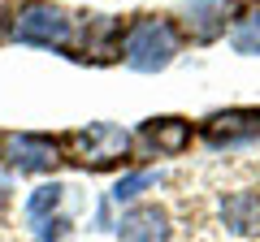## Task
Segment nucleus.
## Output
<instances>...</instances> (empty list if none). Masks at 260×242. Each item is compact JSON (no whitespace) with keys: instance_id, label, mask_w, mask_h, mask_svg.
<instances>
[{"instance_id":"nucleus-1","label":"nucleus","mask_w":260,"mask_h":242,"mask_svg":"<svg viewBox=\"0 0 260 242\" xmlns=\"http://www.w3.org/2000/svg\"><path fill=\"white\" fill-rule=\"evenodd\" d=\"M9 35L18 44H35V48H74L83 35V18L61 5H48V0H30L18 9Z\"/></svg>"},{"instance_id":"nucleus-2","label":"nucleus","mask_w":260,"mask_h":242,"mask_svg":"<svg viewBox=\"0 0 260 242\" xmlns=\"http://www.w3.org/2000/svg\"><path fill=\"white\" fill-rule=\"evenodd\" d=\"M182 39H178L174 22L169 18H135L126 26V39H121V52H126V65L139 69V74H156L178 56Z\"/></svg>"},{"instance_id":"nucleus-3","label":"nucleus","mask_w":260,"mask_h":242,"mask_svg":"<svg viewBox=\"0 0 260 242\" xmlns=\"http://www.w3.org/2000/svg\"><path fill=\"white\" fill-rule=\"evenodd\" d=\"M65 160H74L83 169H109L130 151V134L113 121H87L83 130H70L61 139Z\"/></svg>"},{"instance_id":"nucleus-4","label":"nucleus","mask_w":260,"mask_h":242,"mask_svg":"<svg viewBox=\"0 0 260 242\" xmlns=\"http://www.w3.org/2000/svg\"><path fill=\"white\" fill-rule=\"evenodd\" d=\"M234 18H239V0H191L182 9V26L195 44H213Z\"/></svg>"},{"instance_id":"nucleus-5","label":"nucleus","mask_w":260,"mask_h":242,"mask_svg":"<svg viewBox=\"0 0 260 242\" xmlns=\"http://www.w3.org/2000/svg\"><path fill=\"white\" fill-rule=\"evenodd\" d=\"M204 139L213 147H234V143L260 139V108H230L204 117Z\"/></svg>"},{"instance_id":"nucleus-6","label":"nucleus","mask_w":260,"mask_h":242,"mask_svg":"<svg viewBox=\"0 0 260 242\" xmlns=\"http://www.w3.org/2000/svg\"><path fill=\"white\" fill-rule=\"evenodd\" d=\"M169 212L160 204H139L130 208V212H121L117 221V238L121 242H169Z\"/></svg>"},{"instance_id":"nucleus-7","label":"nucleus","mask_w":260,"mask_h":242,"mask_svg":"<svg viewBox=\"0 0 260 242\" xmlns=\"http://www.w3.org/2000/svg\"><path fill=\"white\" fill-rule=\"evenodd\" d=\"M139 143L152 156H182L191 147V121L186 117H148L139 130Z\"/></svg>"},{"instance_id":"nucleus-8","label":"nucleus","mask_w":260,"mask_h":242,"mask_svg":"<svg viewBox=\"0 0 260 242\" xmlns=\"http://www.w3.org/2000/svg\"><path fill=\"white\" fill-rule=\"evenodd\" d=\"M9 160H13L18 169H26V173L52 169V160H56V143L44 139V134H18V139H9Z\"/></svg>"},{"instance_id":"nucleus-9","label":"nucleus","mask_w":260,"mask_h":242,"mask_svg":"<svg viewBox=\"0 0 260 242\" xmlns=\"http://www.w3.org/2000/svg\"><path fill=\"white\" fill-rule=\"evenodd\" d=\"M221 216H225V229L234 233H260V195L256 190H234L221 204Z\"/></svg>"},{"instance_id":"nucleus-10","label":"nucleus","mask_w":260,"mask_h":242,"mask_svg":"<svg viewBox=\"0 0 260 242\" xmlns=\"http://www.w3.org/2000/svg\"><path fill=\"white\" fill-rule=\"evenodd\" d=\"M61 195H65V186H56V182H52V186H39L35 195L26 199V216H30L35 225H44V221H48V212H56Z\"/></svg>"},{"instance_id":"nucleus-11","label":"nucleus","mask_w":260,"mask_h":242,"mask_svg":"<svg viewBox=\"0 0 260 242\" xmlns=\"http://www.w3.org/2000/svg\"><path fill=\"white\" fill-rule=\"evenodd\" d=\"M234 48L247 52V56H260V9L239 18V26H234Z\"/></svg>"},{"instance_id":"nucleus-12","label":"nucleus","mask_w":260,"mask_h":242,"mask_svg":"<svg viewBox=\"0 0 260 242\" xmlns=\"http://www.w3.org/2000/svg\"><path fill=\"white\" fill-rule=\"evenodd\" d=\"M148 186H152V173H135V177H121V182H117V190H113V199H117V204H121V199H135L139 190H148Z\"/></svg>"},{"instance_id":"nucleus-13","label":"nucleus","mask_w":260,"mask_h":242,"mask_svg":"<svg viewBox=\"0 0 260 242\" xmlns=\"http://www.w3.org/2000/svg\"><path fill=\"white\" fill-rule=\"evenodd\" d=\"M5 208H9V182H0V216H5Z\"/></svg>"},{"instance_id":"nucleus-14","label":"nucleus","mask_w":260,"mask_h":242,"mask_svg":"<svg viewBox=\"0 0 260 242\" xmlns=\"http://www.w3.org/2000/svg\"><path fill=\"white\" fill-rule=\"evenodd\" d=\"M5 35H9V22H5V18H0V39H5Z\"/></svg>"},{"instance_id":"nucleus-15","label":"nucleus","mask_w":260,"mask_h":242,"mask_svg":"<svg viewBox=\"0 0 260 242\" xmlns=\"http://www.w3.org/2000/svg\"><path fill=\"white\" fill-rule=\"evenodd\" d=\"M0 151H5V143H0Z\"/></svg>"}]
</instances>
